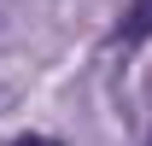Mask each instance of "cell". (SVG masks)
I'll return each instance as SVG.
<instances>
[{"instance_id":"cell-2","label":"cell","mask_w":152,"mask_h":146,"mask_svg":"<svg viewBox=\"0 0 152 146\" xmlns=\"http://www.w3.org/2000/svg\"><path fill=\"white\" fill-rule=\"evenodd\" d=\"M6 146H58L53 134H18V140H6Z\"/></svg>"},{"instance_id":"cell-1","label":"cell","mask_w":152,"mask_h":146,"mask_svg":"<svg viewBox=\"0 0 152 146\" xmlns=\"http://www.w3.org/2000/svg\"><path fill=\"white\" fill-rule=\"evenodd\" d=\"M117 41H123V47L152 41V0H129V12H123V23H117Z\"/></svg>"}]
</instances>
